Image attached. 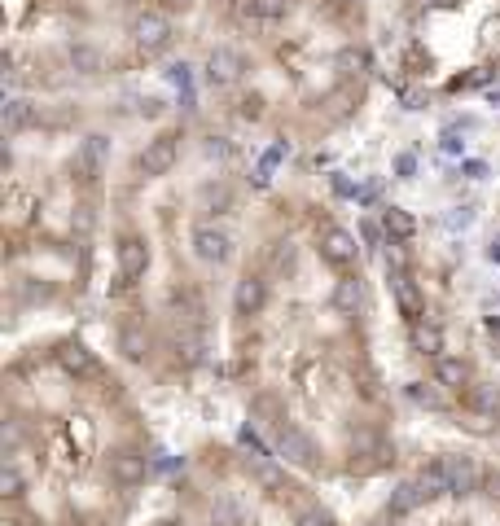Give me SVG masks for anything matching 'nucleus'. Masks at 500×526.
Here are the masks:
<instances>
[{
	"mask_svg": "<svg viewBox=\"0 0 500 526\" xmlns=\"http://www.w3.org/2000/svg\"><path fill=\"white\" fill-rule=\"evenodd\" d=\"M272 443H277V452L290 460V465H299V469H316V443L303 434L299 426H290V422H281V426H272Z\"/></svg>",
	"mask_w": 500,
	"mask_h": 526,
	"instance_id": "nucleus-1",
	"label": "nucleus"
},
{
	"mask_svg": "<svg viewBox=\"0 0 500 526\" xmlns=\"http://www.w3.org/2000/svg\"><path fill=\"white\" fill-rule=\"evenodd\" d=\"M132 44L141 49V53H163L167 44H171V23H167L163 14H154V9L136 14V23H132Z\"/></svg>",
	"mask_w": 500,
	"mask_h": 526,
	"instance_id": "nucleus-2",
	"label": "nucleus"
},
{
	"mask_svg": "<svg viewBox=\"0 0 500 526\" xmlns=\"http://www.w3.org/2000/svg\"><path fill=\"white\" fill-rule=\"evenodd\" d=\"M176 141H180V136H171V132L154 136V141L141 150V159H136L141 176H150V180H154V176H167V171L176 167V154H180V150H176Z\"/></svg>",
	"mask_w": 500,
	"mask_h": 526,
	"instance_id": "nucleus-3",
	"label": "nucleus"
},
{
	"mask_svg": "<svg viewBox=\"0 0 500 526\" xmlns=\"http://www.w3.org/2000/svg\"><path fill=\"white\" fill-rule=\"evenodd\" d=\"M194 255L202 263H224L233 255V237L224 229H215V224H198L194 229Z\"/></svg>",
	"mask_w": 500,
	"mask_h": 526,
	"instance_id": "nucleus-4",
	"label": "nucleus"
},
{
	"mask_svg": "<svg viewBox=\"0 0 500 526\" xmlns=\"http://www.w3.org/2000/svg\"><path fill=\"white\" fill-rule=\"evenodd\" d=\"M241 70H246V58L237 49H211V58H206V84L229 88V84L241 79Z\"/></svg>",
	"mask_w": 500,
	"mask_h": 526,
	"instance_id": "nucleus-5",
	"label": "nucleus"
},
{
	"mask_svg": "<svg viewBox=\"0 0 500 526\" xmlns=\"http://www.w3.org/2000/svg\"><path fill=\"white\" fill-rule=\"evenodd\" d=\"M439 465H443V474H448V487H452V495L478 492L483 469H478V460H474V457H443Z\"/></svg>",
	"mask_w": 500,
	"mask_h": 526,
	"instance_id": "nucleus-6",
	"label": "nucleus"
},
{
	"mask_svg": "<svg viewBox=\"0 0 500 526\" xmlns=\"http://www.w3.org/2000/svg\"><path fill=\"white\" fill-rule=\"evenodd\" d=\"M145 469H150V460H145V452H136V448H119V452L110 457V478H114L119 487L145 483Z\"/></svg>",
	"mask_w": 500,
	"mask_h": 526,
	"instance_id": "nucleus-7",
	"label": "nucleus"
},
{
	"mask_svg": "<svg viewBox=\"0 0 500 526\" xmlns=\"http://www.w3.org/2000/svg\"><path fill=\"white\" fill-rule=\"evenodd\" d=\"M321 255H325V263H333V268H351L356 255H360V246H356V237L347 229H325L321 232Z\"/></svg>",
	"mask_w": 500,
	"mask_h": 526,
	"instance_id": "nucleus-8",
	"label": "nucleus"
},
{
	"mask_svg": "<svg viewBox=\"0 0 500 526\" xmlns=\"http://www.w3.org/2000/svg\"><path fill=\"white\" fill-rule=\"evenodd\" d=\"M58 364L67 368L70 377H79V382H88V377H101L97 356H93L84 342H62V351H58Z\"/></svg>",
	"mask_w": 500,
	"mask_h": 526,
	"instance_id": "nucleus-9",
	"label": "nucleus"
},
{
	"mask_svg": "<svg viewBox=\"0 0 500 526\" xmlns=\"http://www.w3.org/2000/svg\"><path fill=\"white\" fill-rule=\"evenodd\" d=\"M145 268H150V246L141 237H123L119 241V277L136 281V277H145Z\"/></svg>",
	"mask_w": 500,
	"mask_h": 526,
	"instance_id": "nucleus-10",
	"label": "nucleus"
},
{
	"mask_svg": "<svg viewBox=\"0 0 500 526\" xmlns=\"http://www.w3.org/2000/svg\"><path fill=\"white\" fill-rule=\"evenodd\" d=\"M264 298H268V286L259 281V277H241L237 290H233V312L237 316H259Z\"/></svg>",
	"mask_w": 500,
	"mask_h": 526,
	"instance_id": "nucleus-11",
	"label": "nucleus"
},
{
	"mask_svg": "<svg viewBox=\"0 0 500 526\" xmlns=\"http://www.w3.org/2000/svg\"><path fill=\"white\" fill-rule=\"evenodd\" d=\"M290 9H295L290 0H246V5H241V23H250V27H268V23H281Z\"/></svg>",
	"mask_w": 500,
	"mask_h": 526,
	"instance_id": "nucleus-12",
	"label": "nucleus"
},
{
	"mask_svg": "<svg viewBox=\"0 0 500 526\" xmlns=\"http://www.w3.org/2000/svg\"><path fill=\"white\" fill-rule=\"evenodd\" d=\"M391 290H395V303H400L404 316H408V321H422L426 298H422V290L413 286V277H408V272H395V277H391Z\"/></svg>",
	"mask_w": 500,
	"mask_h": 526,
	"instance_id": "nucleus-13",
	"label": "nucleus"
},
{
	"mask_svg": "<svg viewBox=\"0 0 500 526\" xmlns=\"http://www.w3.org/2000/svg\"><path fill=\"white\" fill-rule=\"evenodd\" d=\"M35 101L27 97H9L5 101V114H0V123H5V136H18V132H27L35 123Z\"/></svg>",
	"mask_w": 500,
	"mask_h": 526,
	"instance_id": "nucleus-14",
	"label": "nucleus"
},
{
	"mask_svg": "<svg viewBox=\"0 0 500 526\" xmlns=\"http://www.w3.org/2000/svg\"><path fill=\"white\" fill-rule=\"evenodd\" d=\"M119 351H123V360H145L150 356V329L141 321H123L119 325Z\"/></svg>",
	"mask_w": 500,
	"mask_h": 526,
	"instance_id": "nucleus-15",
	"label": "nucleus"
},
{
	"mask_svg": "<svg viewBox=\"0 0 500 526\" xmlns=\"http://www.w3.org/2000/svg\"><path fill=\"white\" fill-rule=\"evenodd\" d=\"M434 382L443 391H461V386H469V364L457 360V356H439L434 360Z\"/></svg>",
	"mask_w": 500,
	"mask_h": 526,
	"instance_id": "nucleus-16",
	"label": "nucleus"
},
{
	"mask_svg": "<svg viewBox=\"0 0 500 526\" xmlns=\"http://www.w3.org/2000/svg\"><path fill=\"white\" fill-rule=\"evenodd\" d=\"M67 62L79 70V75H101L105 70V58H101V49H93V44H84V40H75L67 49Z\"/></svg>",
	"mask_w": 500,
	"mask_h": 526,
	"instance_id": "nucleus-17",
	"label": "nucleus"
},
{
	"mask_svg": "<svg viewBox=\"0 0 500 526\" xmlns=\"http://www.w3.org/2000/svg\"><path fill=\"white\" fill-rule=\"evenodd\" d=\"M360 303H365V286H360L356 277H342V281L333 286V307H338L342 316H356Z\"/></svg>",
	"mask_w": 500,
	"mask_h": 526,
	"instance_id": "nucleus-18",
	"label": "nucleus"
},
{
	"mask_svg": "<svg viewBox=\"0 0 500 526\" xmlns=\"http://www.w3.org/2000/svg\"><path fill=\"white\" fill-rule=\"evenodd\" d=\"M413 347L422 351V356H443V333H439V325H426V321H413Z\"/></svg>",
	"mask_w": 500,
	"mask_h": 526,
	"instance_id": "nucleus-19",
	"label": "nucleus"
},
{
	"mask_svg": "<svg viewBox=\"0 0 500 526\" xmlns=\"http://www.w3.org/2000/svg\"><path fill=\"white\" fill-rule=\"evenodd\" d=\"M382 229H386V237H391V241H408V237L417 232V224H413V215H408V211H400V206H386V211H382Z\"/></svg>",
	"mask_w": 500,
	"mask_h": 526,
	"instance_id": "nucleus-20",
	"label": "nucleus"
},
{
	"mask_svg": "<svg viewBox=\"0 0 500 526\" xmlns=\"http://www.w3.org/2000/svg\"><path fill=\"white\" fill-rule=\"evenodd\" d=\"M417 483H422L426 500H434V495H452V487H448V474H443V465H439V460H434V465H426V469L417 474Z\"/></svg>",
	"mask_w": 500,
	"mask_h": 526,
	"instance_id": "nucleus-21",
	"label": "nucleus"
},
{
	"mask_svg": "<svg viewBox=\"0 0 500 526\" xmlns=\"http://www.w3.org/2000/svg\"><path fill=\"white\" fill-rule=\"evenodd\" d=\"M250 474H255V483H259V487H268V492H281V487H286V474H281V469H277L268 457L250 460Z\"/></svg>",
	"mask_w": 500,
	"mask_h": 526,
	"instance_id": "nucleus-22",
	"label": "nucleus"
},
{
	"mask_svg": "<svg viewBox=\"0 0 500 526\" xmlns=\"http://www.w3.org/2000/svg\"><path fill=\"white\" fill-rule=\"evenodd\" d=\"M422 500H426L422 483H400V487H395V495H391V509H395V513H413Z\"/></svg>",
	"mask_w": 500,
	"mask_h": 526,
	"instance_id": "nucleus-23",
	"label": "nucleus"
},
{
	"mask_svg": "<svg viewBox=\"0 0 500 526\" xmlns=\"http://www.w3.org/2000/svg\"><path fill=\"white\" fill-rule=\"evenodd\" d=\"M0 492L5 495H23L27 492V474H23L14 460H5V469H0Z\"/></svg>",
	"mask_w": 500,
	"mask_h": 526,
	"instance_id": "nucleus-24",
	"label": "nucleus"
},
{
	"mask_svg": "<svg viewBox=\"0 0 500 526\" xmlns=\"http://www.w3.org/2000/svg\"><path fill=\"white\" fill-rule=\"evenodd\" d=\"M101 163H105V136H88V141H84V167H88V171H101Z\"/></svg>",
	"mask_w": 500,
	"mask_h": 526,
	"instance_id": "nucleus-25",
	"label": "nucleus"
},
{
	"mask_svg": "<svg viewBox=\"0 0 500 526\" xmlns=\"http://www.w3.org/2000/svg\"><path fill=\"white\" fill-rule=\"evenodd\" d=\"M295 526H333V518L325 513V509H307V513H299V522Z\"/></svg>",
	"mask_w": 500,
	"mask_h": 526,
	"instance_id": "nucleus-26",
	"label": "nucleus"
},
{
	"mask_svg": "<svg viewBox=\"0 0 500 526\" xmlns=\"http://www.w3.org/2000/svg\"><path fill=\"white\" fill-rule=\"evenodd\" d=\"M408 394H413L417 404H426V408H443V399H439L434 391H426V386H408Z\"/></svg>",
	"mask_w": 500,
	"mask_h": 526,
	"instance_id": "nucleus-27",
	"label": "nucleus"
},
{
	"mask_svg": "<svg viewBox=\"0 0 500 526\" xmlns=\"http://www.w3.org/2000/svg\"><path fill=\"white\" fill-rule=\"evenodd\" d=\"M474 404H478L483 413H496V408H500V391H478V394H474Z\"/></svg>",
	"mask_w": 500,
	"mask_h": 526,
	"instance_id": "nucleus-28",
	"label": "nucleus"
},
{
	"mask_svg": "<svg viewBox=\"0 0 500 526\" xmlns=\"http://www.w3.org/2000/svg\"><path fill=\"white\" fill-rule=\"evenodd\" d=\"M290 259H295L290 241H277V250H272V263H277V268H290Z\"/></svg>",
	"mask_w": 500,
	"mask_h": 526,
	"instance_id": "nucleus-29",
	"label": "nucleus"
},
{
	"mask_svg": "<svg viewBox=\"0 0 500 526\" xmlns=\"http://www.w3.org/2000/svg\"><path fill=\"white\" fill-rule=\"evenodd\" d=\"M206 154H211V159H224V154H229L224 136H211V141H206Z\"/></svg>",
	"mask_w": 500,
	"mask_h": 526,
	"instance_id": "nucleus-30",
	"label": "nucleus"
},
{
	"mask_svg": "<svg viewBox=\"0 0 500 526\" xmlns=\"http://www.w3.org/2000/svg\"><path fill=\"white\" fill-rule=\"evenodd\" d=\"M413 154H400V163H395V171H400V176H413Z\"/></svg>",
	"mask_w": 500,
	"mask_h": 526,
	"instance_id": "nucleus-31",
	"label": "nucleus"
},
{
	"mask_svg": "<svg viewBox=\"0 0 500 526\" xmlns=\"http://www.w3.org/2000/svg\"><path fill=\"white\" fill-rule=\"evenodd\" d=\"M469 220H474V211H469V206H461V211H457V215H452V224H461V229H466Z\"/></svg>",
	"mask_w": 500,
	"mask_h": 526,
	"instance_id": "nucleus-32",
	"label": "nucleus"
},
{
	"mask_svg": "<svg viewBox=\"0 0 500 526\" xmlns=\"http://www.w3.org/2000/svg\"><path fill=\"white\" fill-rule=\"evenodd\" d=\"M483 171H487V167H483V163H466V176H469V180H478Z\"/></svg>",
	"mask_w": 500,
	"mask_h": 526,
	"instance_id": "nucleus-33",
	"label": "nucleus"
},
{
	"mask_svg": "<svg viewBox=\"0 0 500 526\" xmlns=\"http://www.w3.org/2000/svg\"><path fill=\"white\" fill-rule=\"evenodd\" d=\"M487 259L500 263V241H492V246H487Z\"/></svg>",
	"mask_w": 500,
	"mask_h": 526,
	"instance_id": "nucleus-34",
	"label": "nucleus"
}]
</instances>
